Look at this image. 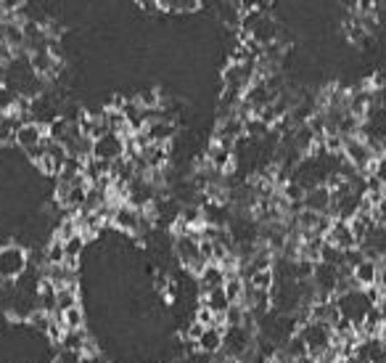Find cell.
<instances>
[{"instance_id": "ba28073f", "label": "cell", "mask_w": 386, "mask_h": 363, "mask_svg": "<svg viewBox=\"0 0 386 363\" xmlns=\"http://www.w3.org/2000/svg\"><path fill=\"white\" fill-rule=\"evenodd\" d=\"M67 160H69L67 148L61 146V144H56V141H51V138H48V144L42 146L40 160L35 162V164H38V170H40V173L54 175V178H58V173L64 170V164H67Z\"/></svg>"}, {"instance_id": "cb8c5ba5", "label": "cell", "mask_w": 386, "mask_h": 363, "mask_svg": "<svg viewBox=\"0 0 386 363\" xmlns=\"http://www.w3.org/2000/svg\"><path fill=\"white\" fill-rule=\"evenodd\" d=\"M381 151H384V154H386V141H384V146H381Z\"/></svg>"}, {"instance_id": "30bf717a", "label": "cell", "mask_w": 386, "mask_h": 363, "mask_svg": "<svg viewBox=\"0 0 386 363\" xmlns=\"http://www.w3.org/2000/svg\"><path fill=\"white\" fill-rule=\"evenodd\" d=\"M223 339H225V326H209L196 339V353H201V355H207V358L214 361L223 353Z\"/></svg>"}, {"instance_id": "e0dca14e", "label": "cell", "mask_w": 386, "mask_h": 363, "mask_svg": "<svg viewBox=\"0 0 386 363\" xmlns=\"http://www.w3.org/2000/svg\"><path fill=\"white\" fill-rule=\"evenodd\" d=\"M74 305H80V284L58 289V295H56V316L69 308H74Z\"/></svg>"}, {"instance_id": "7a4b0ae2", "label": "cell", "mask_w": 386, "mask_h": 363, "mask_svg": "<svg viewBox=\"0 0 386 363\" xmlns=\"http://www.w3.org/2000/svg\"><path fill=\"white\" fill-rule=\"evenodd\" d=\"M296 334H299V339L305 342L307 355H309V358H315V361L325 358V355L333 350V345H336L333 326H328V323H323V321H312V318L302 323Z\"/></svg>"}, {"instance_id": "7c38bea8", "label": "cell", "mask_w": 386, "mask_h": 363, "mask_svg": "<svg viewBox=\"0 0 386 363\" xmlns=\"http://www.w3.org/2000/svg\"><path fill=\"white\" fill-rule=\"evenodd\" d=\"M302 210L318 213V215H331V189L328 186H318L309 189L302 199Z\"/></svg>"}, {"instance_id": "6da1fadb", "label": "cell", "mask_w": 386, "mask_h": 363, "mask_svg": "<svg viewBox=\"0 0 386 363\" xmlns=\"http://www.w3.org/2000/svg\"><path fill=\"white\" fill-rule=\"evenodd\" d=\"M333 305H336V310H339L341 321L349 323L355 332H357L360 326H362V321L368 318V313L376 308L365 289H349V292H341V295L333 297Z\"/></svg>"}, {"instance_id": "ac0fdd59", "label": "cell", "mask_w": 386, "mask_h": 363, "mask_svg": "<svg viewBox=\"0 0 386 363\" xmlns=\"http://www.w3.org/2000/svg\"><path fill=\"white\" fill-rule=\"evenodd\" d=\"M246 284L257 289V292H273V286H275V270L267 268V270H254L246 276Z\"/></svg>"}, {"instance_id": "9a60e30c", "label": "cell", "mask_w": 386, "mask_h": 363, "mask_svg": "<svg viewBox=\"0 0 386 363\" xmlns=\"http://www.w3.org/2000/svg\"><path fill=\"white\" fill-rule=\"evenodd\" d=\"M85 249H88V239H85L82 233L67 239V242H64V263H67L69 268H77L82 255H85Z\"/></svg>"}, {"instance_id": "ffe728a7", "label": "cell", "mask_w": 386, "mask_h": 363, "mask_svg": "<svg viewBox=\"0 0 386 363\" xmlns=\"http://www.w3.org/2000/svg\"><path fill=\"white\" fill-rule=\"evenodd\" d=\"M223 289H225L230 305H239L241 297H243V289H246V281H243L241 276H227L225 284H223Z\"/></svg>"}, {"instance_id": "9c48e42d", "label": "cell", "mask_w": 386, "mask_h": 363, "mask_svg": "<svg viewBox=\"0 0 386 363\" xmlns=\"http://www.w3.org/2000/svg\"><path fill=\"white\" fill-rule=\"evenodd\" d=\"M325 244L339 249V252H352V249L360 247L357 236H355V231H352V226L346 220H333L331 231L325 233Z\"/></svg>"}, {"instance_id": "4fadbf2b", "label": "cell", "mask_w": 386, "mask_h": 363, "mask_svg": "<svg viewBox=\"0 0 386 363\" xmlns=\"http://www.w3.org/2000/svg\"><path fill=\"white\" fill-rule=\"evenodd\" d=\"M201 305L204 308H209L217 316V318H223V323H225V313L230 310V300H227L225 289L223 286H217V289H209L207 295H201Z\"/></svg>"}, {"instance_id": "8fae6325", "label": "cell", "mask_w": 386, "mask_h": 363, "mask_svg": "<svg viewBox=\"0 0 386 363\" xmlns=\"http://www.w3.org/2000/svg\"><path fill=\"white\" fill-rule=\"evenodd\" d=\"M352 279H355L360 289H373V286H378V279H381V265L376 260L362 257L357 265L352 268Z\"/></svg>"}, {"instance_id": "d6986e66", "label": "cell", "mask_w": 386, "mask_h": 363, "mask_svg": "<svg viewBox=\"0 0 386 363\" xmlns=\"http://www.w3.org/2000/svg\"><path fill=\"white\" fill-rule=\"evenodd\" d=\"M42 263L45 265H64V242L61 239H51L42 247Z\"/></svg>"}, {"instance_id": "5bb4252c", "label": "cell", "mask_w": 386, "mask_h": 363, "mask_svg": "<svg viewBox=\"0 0 386 363\" xmlns=\"http://www.w3.org/2000/svg\"><path fill=\"white\" fill-rule=\"evenodd\" d=\"M225 270L220 268L217 263H209L207 268L201 270L199 276H196V284H199V292L201 295H207L209 289H217V286H223L225 284Z\"/></svg>"}, {"instance_id": "8992f818", "label": "cell", "mask_w": 386, "mask_h": 363, "mask_svg": "<svg viewBox=\"0 0 386 363\" xmlns=\"http://www.w3.org/2000/svg\"><path fill=\"white\" fill-rule=\"evenodd\" d=\"M381 154H376L360 135H352V138H344V148H341V160L355 170V173L360 175H371V167H373V162L378 160Z\"/></svg>"}, {"instance_id": "7402d4cb", "label": "cell", "mask_w": 386, "mask_h": 363, "mask_svg": "<svg viewBox=\"0 0 386 363\" xmlns=\"http://www.w3.org/2000/svg\"><path fill=\"white\" fill-rule=\"evenodd\" d=\"M368 178H373L376 183H381V186H386V154H381L378 160L373 162L371 175H368Z\"/></svg>"}, {"instance_id": "5b68a950", "label": "cell", "mask_w": 386, "mask_h": 363, "mask_svg": "<svg viewBox=\"0 0 386 363\" xmlns=\"http://www.w3.org/2000/svg\"><path fill=\"white\" fill-rule=\"evenodd\" d=\"M346 276H352V270H341V268H333L328 263H318L315 270H312V289L318 300H333V297L341 292V284H344Z\"/></svg>"}, {"instance_id": "3957f363", "label": "cell", "mask_w": 386, "mask_h": 363, "mask_svg": "<svg viewBox=\"0 0 386 363\" xmlns=\"http://www.w3.org/2000/svg\"><path fill=\"white\" fill-rule=\"evenodd\" d=\"M29 270V249L22 244H3L0 247V281L16 284Z\"/></svg>"}, {"instance_id": "2e32d148", "label": "cell", "mask_w": 386, "mask_h": 363, "mask_svg": "<svg viewBox=\"0 0 386 363\" xmlns=\"http://www.w3.org/2000/svg\"><path fill=\"white\" fill-rule=\"evenodd\" d=\"M56 318L61 321V326H64L67 332H82V329H85V323H88V313H85L82 305H74V308L58 313Z\"/></svg>"}, {"instance_id": "277c9868", "label": "cell", "mask_w": 386, "mask_h": 363, "mask_svg": "<svg viewBox=\"0 0 386 363\" xmlns=\"http://www.w3.org/2000/svg\"><path fill=\"white\" fill-rule=\"evenodd\" d=\"M48 144V128H42L40 122L24 120L14 133V146L24 151V157H29L32 162L40 160L42 146Z\"/></svg>"}, {"instance_id": "52a82bcc", "label": "cell", "mask_w": 386, "mask_h": 363, "mask_svg": "<svg viewBox=\"0 0 386 363\" xmlns=\"http://www.w3.org/2000/svg\"><path fill=\"white\" fill-rule=\"evenodd\" d=\"M127 135L111 133L106 130L104 135H98L93 141V151H90V160L104 162V164H117L120 160L127 157Z\"/></svg>"}, {"instance_id": "44dd1931", "label": "cell", "mask_w": 386, "mask_h": 363, "mask_svg": "<svg viewBox=\"0 0 386 363\" xmlns=\"http://www.w3.org/2000/svg\"><path fill=\"white\" fill-rule=\"evenodd\" d=\"M16 104H19V95L6 85V82H0V117H6V114H14L16 111Z\"/></svg>"}, {"instance_id": "603a6c76", "label": "cell", "mask_w": 386, "mask_h": 363, "mask_svg": "<svg viewBox=\"0 0 386 363\" xmlns=\"http://www.w3.org/2000/svg\"><path fill=\"white\" fill-rule=\"evenodd\" d=\"M54 363H85V355H82V353H77V350L58 348Z\"/></svg>"}]
</instances>
